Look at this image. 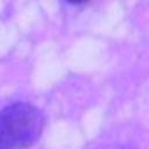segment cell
Instances as JSON below:
<instances>
[{
  "mask_svg": "<svg viewBox=\"0 0 149 149\" xmlns=\"http://www.w3.org/2000/svg\"><path fill=\"white\" fill-rule=\"evenodd\" d=\"M44 127L42 112L29 102L0 109V149H24L38 141Z\"/></svg>",
  "mask_w": 149,
  "mask_h": 149,
  "instance_id": "cell-1",
  "label": "cell"
}]
</instances>
